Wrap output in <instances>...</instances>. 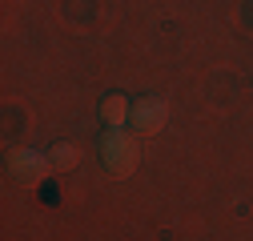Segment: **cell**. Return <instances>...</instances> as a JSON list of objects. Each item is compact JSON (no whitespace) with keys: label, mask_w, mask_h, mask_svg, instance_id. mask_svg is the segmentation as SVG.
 <instances>
[{"label":"cell","mask_w":253,"mask_h":241,"mask_svg":"<svg viewBox=\"0 0 253 241\" xmlns=\"http://www.w3.org/2000/svg\"><path fill=\"white\" fill-rule=\"evenodd\" d=\"M129 113H133V105L125 101L121 93H109V97L101 101V117L109 120V129H121L125 120H129Z\"/></svg>","instance_id":"4"},{"label":"cell","mask_w":253,"mask_h":241,"mask_svg":"<svg viewBox=\"0 0 253 241\" xmlns=\"http://www.w3.org/2000/svg\"><path fill=\"white\" fill-rule=\"evenodd\" d=\"M48 169H52V161L41 157V153H33V149H12V153H8V173H12L16 181H24V185L44 181Z\"/></svg>","instance_id":"3"},{"label":"cell","mask_w":253,"mask_h":241,"mask_svg":"<svg viewBox=\"0 0 253 241\" xmlns=\"http://www.w3.org/2000/svg\"><path fill=\"white\" fill-rule=\"evenodd\" d=\"M165 120H169V101L165 97H137L133 101V113H129V125H133V133H141V137H157L165 129Z\"/></svg>","instance_id":"2"},{"label":"cell","mask_w":253,"mask_h":241,"mask_svg":"<svg viewBox=\"0 0 253 241\" xmlns=\"http://www.w3.org/2000/svg\"><path fill=\"white\" fill-rule=\"evenodd\" d=\"M137 157H141V149L125 129H109L101 137V161H105V169L113 177H129L137 169Z\"/></svg>","instance_id":"1"},{"label":"cell","mask_w":253,"mask_h":241,"mask_svg":"<svg viewBox=\"0 0 253 241\" xmlns=\"http://www.w3.org/2000/svg\"><path fill=\"white\" fill-rule=\"evenodd\" d=\"M48 161H52V169H60V173H65V169H77V165H81V149H77L73 141H56V145L48 149Z\"/></svg>","instance_id":"5"}]
</instances>
